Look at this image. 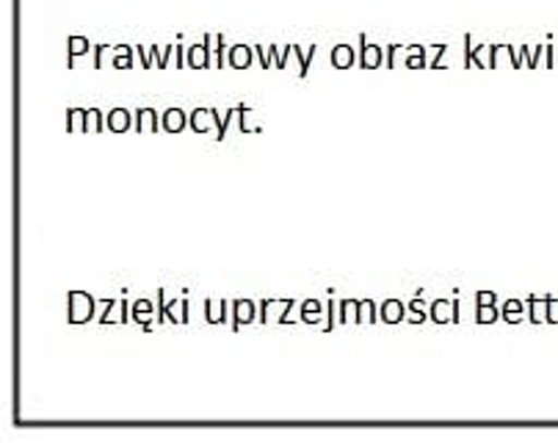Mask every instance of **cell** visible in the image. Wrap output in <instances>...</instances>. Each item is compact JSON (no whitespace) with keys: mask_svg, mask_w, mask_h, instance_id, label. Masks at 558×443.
Here are the masks:
<instances>
[{"mask_svg":"<svg viewBox=\"0 0 558 443\" xmlns=\"http://www.w3.org/2000/svg\"><path fill=\"white\" fill-rule=\"evenodd\" d=\"M111 128H113V131H125V128H128V117H125V111H113Z\"/></svg>","mask_w":558,"mask_h":443,"instance_id":"3957f363","label":"cell"},{"mask_svg":"<svg viewBox=\"0 0 558 443\" xmlns=\"http://www.w3.org/2000/svg\"><path fill=\"white\" fill-rule=\"evenodd\" d=\"M387 311H390V313H387V319H390V322H396V319H398V306H387Z\"/></svg>","mask_w":558,"mask_h":443,"instance_id":"277c9868","label":"cell"},{"mask_svg":"<svg viewBox=\"0 0 558 443\" xmlns=\"http://www.w3.org/2000/svg\"><path fill=\"white\" fill-rule=\"evenodd\" d=\"M92 313H95V302H92L89 294H72L70 297V319L72 322H89Z\"/></svg>","mask_w":558,"mask_h":443,"instance_id":"6da1fadb","label":"cell"},{"mask_svg":"<svg viewBox=\"0 0 558 443\" xmlns=\"http://www.w3.org/2000/svg\"><path fill=\"white\" fill-rule=\"evenodd\" d=\"M163 128H167V131H172V133L183 131V128H185V115H183V111H178V108L167 111V120H163Z\"/></svg>","mask_w":558,"mask_h":443,"instance_id":"7a4b0ae2","label":"cell"}]
</instances>
